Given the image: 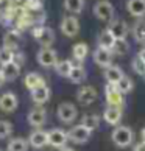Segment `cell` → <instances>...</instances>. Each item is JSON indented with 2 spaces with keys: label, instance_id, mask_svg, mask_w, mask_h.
Masks as SVG:
<instances>
[{
  "label": "cell",
  "instance_id": "25",
  "mask_svg": "<svg viewBox=\"0 0 145 151\" xmlns=\"http://www.w3.org/2000/svg\"><path fill=\"white\" fill-rule=\"evenodd\" d=\"M74 63H72L70 59H63V61H58L56 65H55V70H56V73L59 76H66V78H69L70 73H72V70H74Z\"/></svg>",
  "mask_w": 145,
  "mask_h": 151
},
{
  "label": "cell",
  "instance_id": "36",
  "mask_svg": "<svg viewBox=\"0 0 145 151\" xmlns=\"http://www.w3.org/2000/svg\"><path fill=\"white\" fill-rule=\"evenodd\" d=\"M24 6L28 11H38L42 8V3H41V0H25Z\"/></svg>",
  "mask_w": 145,
  "mask_h": 151
},
{
  "label": "cell",
  "instance_id": "34",
  "mask_svg": "<svg viewBox=\"0 0 145 151\" xmlns=\"http://www.w3.org/2000/svg\"><path fill=\"white\" fill-rule=\"evenodd\" d=\"M131 67H133V70H134V73L141 75V76H145V63L141 59V56H139V55L133 58Z\"/></svg>",
  "mask_w": 145,
  "mask_h": 151
},
{
  "label": "cell",
  "instance_id": "27",
  "mask_svg": "<svg viewBox=\"0 0 145 151\" xmlns=\"http://www.w3.org/2000/svg\"><path fill=\"white\" fill-rule=\"evenodd\" d=\"M28 140L22 137H16L13 140H9L8 147H6V151H28Z\"/></svg>",
  "mask_w": 145,
  "mask_h": 151
},
{
  "label": "cell",
  "instance_id": "39",
  "mask_svg": "<svg viewBox=\"0 0 145 151\" xmlns=\"http://www.w3.org/2000/svg\"><path fill=\"white\" fill-rule=\"evenodd\" d=\"M5 81H6V80H5V76H3V72L0 70V86H2V84H3Z\"/></svg>",
  "mask_w": 145,
  "mask_h": 151
},
{
  "label": "cell",
  "instance_id": "9",
  "mask_svg": "<svg viewBox=\"0 0 145 151\" xmlns=\"http://www.w3.org/2000/svg\"><path fill=\"white\" fill-rule=\"evenodd\" d=\"M76 100H78V103H81V104H91L94 103L97 100V91H95V87H92V86H83L78 89V92H76Z\"/></svg>",
  "mask_w": 145,
  "mask_h": 151
},
{
  "label": "cell",
  "instance_id": "6",
  "mask_svg": "<svg viewBox=\"0 0 145 151\" xmlns=\"http://www.w3.org/2000/svg\"><path fill=\"white\" fill-rule=\"evenodd\" d=\"M91 134L92 131H89L86 126H83L80 123V125H75L74 128H70L67 136H69V140H72L74 143H86L91 139Z\"/></svg>",
  "mask_w": 145,
  "mask_h": 151
},
{
  "label": "cell",
  "instance_id": "22",
  "mask_svg": "<svg viewBox=\"0 0 145 151\" xmlns=\"http://www.w3.org/2000/svg\"><path fill=\"white\" fill-rule=\"evenodd\" d=\"M133 37L136 39L139 44H144L145 45V17L144 19H137L133 25Z\"/></svg>",
  "mask_w": 145,
  "mask_h": 151
},
{
  "label": "cell",
  "instance_id": "17",
  "mask_svg": "<svg viewBox=\"0 0 145 151\" xmlns=\"http://www.w3.org/2000/svg\"><path fill=\"white\" fill-rule=\"evenodd\" d=\"M103 119L106 123H109V125L117 126L119 122L122 120V108H119V106H108V108L105 109Z\"/></svg>",
  "mask_w": 145,
  "mask_h": 151
},
{
  "label": "cell",
  "instance_id": "7",
  "mask_svg": "<svg viewBox=\"0 0 145 151\" xmlns=\"http://www.w3.org/2000/svg\"><path fill=\"white\" fill-rule=\"evenodd\" d=\"M56 114H58V119L63 123H72L76 119L78 111L72 103H61L56 109Z\"/></svg>",
  "mask_w": 145,
  "mask_h": 151
},
{
  "label": "cell",
  "instance_id": "23",
  "mask_svg": "<svg viewBox=\"0 0 145 151\" xmlns=\"http://www.w3.org/2000/svg\"><path fill=\"white\" fill-rule=\"evenodd\" d=\"M0 70L3 72L5 80H6V81H13V80H16V78L19 76V73H20V64H17V63L14 61V63H11V64L3 65Z\"/></svg>",
  "mask_w": 145,
  "mask_h": 151
},
{
  "label": "cell",
  "instance_id": "8",
  "mask_svg": "<svg viewBox=\"0 0 145 151\" xmlns=\"http://www.w3.org/2000/svg\"><path fill=\"white\" fill-rule=\"evenodd\" d=\"M92 58H94V63H95L97 65L103 67V69H108V67L111 65V63H113V52H111V50H105V48L97 47L92 53Z\"/></svg>",
  "mask_w": 145,
  "mask_h": 151
},
{
  "label": "cell",
  "instance_id": "21",
  "mask_svg": "<svg viewBox=\"0 0 145 151\" xmlns=\"http://www.w3.org/2000/svg\"><path fill=\"white\" fill-rule=\"evenodd\" d=\"M48 98H50V87H48V86H42V87H39V89L31 91V100H33L36 104L47 103Z\"/></svg>",
  "mask_w": 145,
  "mask_h": 151
},
{
  "label": "cell",
  "instance_id": "16",
  "mask_svg": "<svg viewBox=\"0 0 145 151\" xmlns=\"http://www.w3.org/2000/svg\"><path fill=\"white\" fill-rule=\"evenodd\" d=\"M126 9L137 19L145 17V0H126Z\"/></svg>",
  "mask_w": 145,
  "mask_h": 151
},
{
  "label": "cell",
  "instance_id": "41",
  "mask_svg": "<svg viewBox=\"0 0 145 151\" xmlns=\"http://www.w3.org/2000/svg\"><path fill=\"white\" fill-rule=\"evenodd\" d=\"M142 140L145 142V128H144V129H142Z\"/></svg>",
  "mask_w": 145,
  "mask_h": 151
},
{
  "label": "cell",
  "instance_id": "10",
  "mask_svg": "<svg viewBox=\"0 0 145 151\" xmlns=\"http://www.w3.org/2000/svg\"><path fill=\"white\" fill-rule=\"evenodd\" d=\"M108 30L114 35L115 39H126V35L130 31V27L123 19H114L113 22L109 24Z\"/></svg>",
  "mask_w": 145,
  "mask_h": 151
},
{
  "label": "cell",
  "instance_id": "3",
  "mask_svg": "<svg viewBox=\"0 0 145 151\" xmlns=\"http://www.w3.org/2000/svg\"><path fill=\"white\" fill-rule=\"evenodd\" d=\"M61 31H63L64 36L67 37H75L80 31V22L75 16H64L63 20H61V25H59Z\"/></svg>",
  "mask_w": 145,
  "mask_h": 151
},
{
  "label": "cell",
  "instance_id": "18",
  "mask_svg": "<svg viewBox=\"0 0 145 151\" xmlns=\"http://www.w3.org/2000/svg\"><path fill=\"white\" fill-rule=\"evenodd\" d=\"M97 44L100 48H105V50H113L114 44H115V37L114 35L111 33L108 28L106 30H102L98 33V37H97Z\"/></svg>",
  "mask_w": 145,
  "mask_h": 151
},
{
  "label": "cell",
  "instance_id": "35",
  "mask_svg": "<svg viewBox=\"0 0 145 151\" xmlns=\"http://www.w3.org/2000/svg\"><path fill=\"white\" fill-rule=\"evenodd\" d=\"M13 134V125L8 120H0V139H6Z\"/></svg>",
  "mask_w": 145,
  "mask_h": 151
},
{
  "label": "cell",
  "instance_id": "24",
  "mask_svg": "<svg viewBox=\"0 0 145 151\" xmlns=\"http://www.w3.org/2000/svg\"><path fill=\"white\" fill-rule=\"evenodd\" d=\"M38 42L41 44L42 48H50V47H52V44L55 42V33H53V30L48 28V27H44L41 36L38 37Z\"/></svg>",
  "mask_w": 145,
  "mask_h": 151
},
{
  "label": "cell",
  "instance_id": "32",
  "mask_svg": "<svg viewBox=\"0 0 145 151\" xmlns=\"http://www.w3.org/2000/svg\"><path fill=\"white\" fill-rule=\"evenodd\" d=\"M14 59H16V53L13 52V50L0 47V64H2V67L6 65V64L14 63Z\"/></svg>",
  "mask_w": 145,
  "mask_h": 151
},
{
  "label": "cell",
  "instance_id": "1",
  "mask_svg": "<svg viewBox=\"0 0 145 151\" xmlns=\"http://www.w3.org/2000/svg\"><path fill=\"white\" fill-rule=\"evenodd\" d=\"M111 139H113L114 145H117L119 148H126L134 140V132L128 126H117L111 132Z\"/></svg>",
  "mask_w": 145,
  "mask_h": 151
},
{
  "label": "cell",
  "instance_id": "33",
  "mask_svg": "<svg viewBox=\"0 0 145 151\" xmlns=\"http://www.w3.org/2000/svg\"><path fill=\"white\" fill-rule=\"evenodd\" d=\"M115 86H117V89H119L122 93L125 95V93H130V92L133 91V87H134V83H133V80H131L130 76H126V75H125L119 83H117Z\"/></svg>",
  "mask_w": 145,
  "mask_h": 151
},
{
  "label": "cell",
  "instance_id": "26",
  "mask_svg": "<svg viewBox=\"0 0 145 151\" xmlns=\"http://www.w3.org/2000/svg\"><path fill=\"white\" fill-rule=\"evenodd\" d=\"M72 55H74V58L78 61V63H81V61H84L86 56L89 55V45L86 42L75 44V45L72 47Z\"/></svg>",
  "mask_w": 145,
  "mask_h": 151
},
{
  "label": "cell",
  "instance_id": "13",
  "mask_svg": "<svg viewBox=\"0 0 145 151\" xmlns=\"http://www.w3.org/2000/svg\"><path fill=\"white\" fill-rule=\"evenodd\" d=\"M17 108V97L13 92H5L0 95V111L3 112H13Z\"/></svg>",
  "mask_w": 145,
  "mask_h": 151
},
{
  "label": "cell",
  "instance_id": "14",
  "mask_svg": "<svg viewBox=\"0 0 145 151\" xmlns=\"http://www.w3.org/2000/svg\"><path fill=\"white\" fill-rule=\"evenodd\" d=\"M28 143L31 145L33 148H42L48 145V132L44 129H36L30 134Z\"/></svg>",
  "mask_w": 145,
  "mask_h": 151
},
{
  "label": "cell",
  "instance_id": "40",
  "mask_svg": "<svg viewBox=\"0 0 145 151\" xmlns=\"http://www.w3.org/2000/svg\"><path fill=\"white\" fill-rule=\"evenodd\" d=\"M59 151H75V150H72V148H67V147H64V148H61Z\"/></svg>",
  "mask_w": 145,
  "mask_h": 151
},
{
  "label": "cell",
  "instance_id": "19",
  "mask_svg": "<svg viewBox=\"0 0 145 151\" xmlns=\"http://www.w3.org/2000/svg\"><path fill=\"white\" fill-rule=\"evenodd\" d=\"M19 42H20V33L17 30H8L3 36V47L8 48V50H14L19 47Z\"/></svg>",
  "mask_w": 145,
  "mask_h": 151
},
{
  "label": "cell",
  "instance_id": "28",
  "mask_svg": "<svg viewBox=\"0 0 145 151\" xmlns=\"http://www.w3.org/2000/svg\"><path fill=\"white\" fill-rule=\"evenodd\" d=\"M69 80L74 83V84H80L86 80V69L83 67L81 64H78L74 67V70H72V73L69 76Z\"/></svg>",
  "mask_w": 145,
  "mask_h": 151
},
{
  "label": "cell",
  "instance_id": "38",
  "mask_svg": "<svg viewBox=\"0 0 145 151\" xmlns=\"http://www.w3.org/2000/svg\"><path fill=\"white\" fill-rule=\"evenodd\" d=\"M137 55H139V56H141V59H142L144 63H145V48H142V50H141V52H139Z\"/></svg>",
  "mask_w": 145,
  "mask_h": 151
},
{
  "label": "cell",
  "instance_id": "29",
  "mask_svg": "<svg viewBox=\"0 0 145 151\" xmlns=\"http://www.w3.org/2000/svg\"><path fill=\"white\" fill-rule=\"evenodd\" d=\"M81 125L86 126L89 131H94L100 126V117L97 114H86L81 119Z\"/></svg>",
  "mask_w": 145,
  "mask_h": 151
},
{
  "label": "cell",
  "instance_id": "11",
  "mask_svg": "<svg viewBox=\"0 0 145 151\" xmlns=\"http://www.w3.org/2000/svg\"><path fill=\"white\" fill-rule=\"evenodd\" d=\"M69 140L67 132H64L63 129H52L48 131V145H52L55 148H64L66 143Z\"/></svg>",
  "mask_w": 145,
  "mask_h": 151
},
{
  "label": "cell",
  "instance_id": "4",
  "mask_svg": "<svg viewBox=\"0 0 145 151\" xmlns=\"http://www.w3.org/2000/svg\"><path fill=\"white\" fill-rule=\"evenodd\" d=\"M36 61L42 67H55L58 63V53L53 48H41L36 55Z\"/></svg>",
  "mask_w": 145,
  "mask_h": 151
},
{
  "label": "cell",
  "instance_id": "15",
  "mask_svg": "<svg viewBox=\"0 0 145 151\" xmlns=\"http://www.w3.org/2000/svg\"><path fill=\"white\" fill-rule=\"evenodd\" d=\"M45 115H47L45 109H42V108H35V109H31L30 112H28L27 120H28V123H30L31 126L39 128V126H44V123H45V120H47Z\"/></svg>",
  "mask_w": 145,
  "mask_h": 151
},
{
  "label": "cell",
  "instance_id": "30",
  "mask_svg": "<svg viewBox=\"0 0 145 151\" xmlns=\"http://www.w3.org/2000/svg\"><path fill=\"white\" fill-rule=\"evenodd\" d=\"M64 8L72 14H80L84 9V0H64Z\"/></svg>",
  "mask_w": 145,
  "mask_h": 151
},
{
  "label": "cell",
  "instance_id": "42",
  "mask_svg": "<svg viewBox=\"0 0 145 151\" xmlns=\"http://www.w3.org/2000/svg\"><path fill=\"white\" fill-rule=\"evenodd\" d=\"M144 48H145V45H144Z\"/></svg>",
  "mask_w": 145,
  "mask_h": 151
},
{
  "label": "cell",
  "instance_id": "12",
  "mask_svg": "<svg viewBox=\"0 0 145 151\" xmlns=\"http://www.w3.org/2000/svg\"><path fill=\"white\" fill-rule=\"evenodd\" d=\"M24 84L28 91H35V89H39L42 86H47L44 76L41 73H38V72H30V73H27L25 78H24Z\"/></svg>",
  "mask_w": 145,
  "mask_h": 151
},
{
  "label": "cell",
  "instance_id": "5",
  "mask_svg": "<svg viewBox=\"0 0 145 151\" xmlns=\"http://www.w3.org/2000/svg\"><path fill=\"white\" fill-rule=\"evenodd\" d=\"M105 97H106L108 106H119V108H122L125 103L123 93L117 89L115 84H109L108 83L106 87H105Z\"/></svg>",
  "mask_w": 145,
  "mask_h": 151
},
{
  "label": "cell",
  "instance_id": "37",
  "mask_svg": "<svg viewBox=\"0 0 145 151\" xmlns=\"http://www.w3.org/2000/svg\"><path fill=\"white\" fill-rule=\"evenodd\" d=\"M133 151H145V142H139L134 145V148H133Z\"/></svg>",
  "mask_w": 145,
  "mask_h": 151
},
{
  "label": "cell",
  "instance_id": "2",
  "mask_svg": "<svg viewBox=\"0 0 145 151\" xmlns=\"http://www.w3.org/2000/svg\"><path fill=\"white\" fill-rule=\"evenodd\" d=\"M94 14L98 20L103 22H113L114 20V6L111 5V2L108 0H102V2H97L95 6H94Z\"/></svg>",
  "mask_w": 145,
  "mask_h": 151
},
{
  "label": "cell",
  "instance_id": "31",
  "mask_svg": "<svg viewBox=\"0 0 145 151\" xmlns=\"http://www.w3.org/2000/svg\"><path fill=\"white\" fill-rule=\"evenodd\" d=\"M111 52L123 56V55H126L128 52H130V44H128L126 39H115V44H114V47H113Z\"/></svg>",
  "mask_w": 145,
  "mask_h": 151
},
{
  "label": "cell",
  "instance_id": "20",
  "mask_svg": "<svg viewBox=\"0 0 145 151\" xmlns=\"http://www.w3.org/2000/svg\"><path fill=\"white\" fill-rule=\"evenodd\" d=\"M123 76H125L123 70L117 65H109L108 69H105V78H106V81L109 84H117Z\"/></svg>",
  "mask_w": 145,
  "mask_h": 151
}]
</instances>
